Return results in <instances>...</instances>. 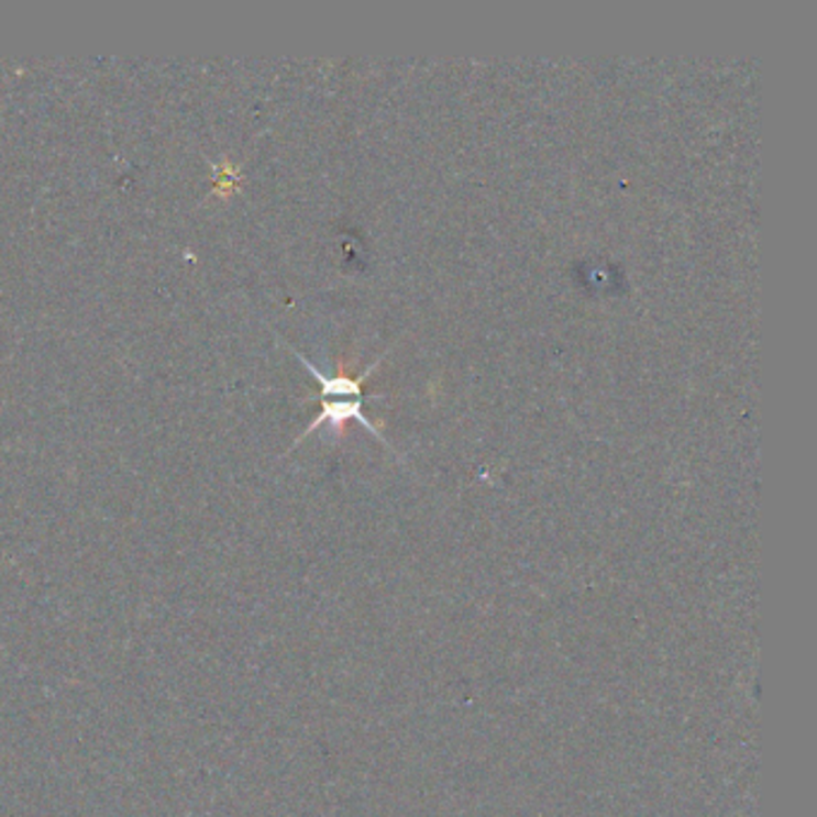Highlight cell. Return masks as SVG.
<instances>
[{"label": "cell", "instance_id": "2", "mask_svg": "<svg viewBox=\"0 0 817 817\" xmlns=\"http://www.w3.org/2000/svg\"><path fill=\"white\" fill-rule=\"evenodd\" d=\"M296 355H298L300 363L307 367V372H312L314 379L319 382L321 400H329V398H365L363 396V382L369 377L372 369H377L379 363H382V357H379L377 363L369 365V369H365L363 374H360L357 379L355 377H345V374H339V377H327V374L319 372L305 355H300L298 351H296Z\"/></svg>", "mask_w": 817, "mask_h": 817}, {"label": "cell", "instance_id": "1", "mask_svg": "<svg viewBox=\"0 0 817 817\" xmlns=\"http://www.w3.org/2000/svg\"><path fill=\"white\" fill-rule=\"evenodd\" d=\"M363 408H365V398H353V400H345V398L321 400V412L317 415L314 422H312L310 427H307V432H305L298 441H302L307 434L314 432L317 427L327 424V422H331L333 427H336V430H343V424H345V422H353V420H355V422L363 424L365 430H369L374 437H377L384 446H388L386 437L382 434V430H379L377 424L369 422V418H367Z\"/></svg>", "mask_w": 817, "mask_h": 817}]
</instances>
